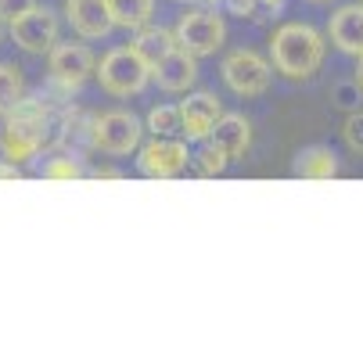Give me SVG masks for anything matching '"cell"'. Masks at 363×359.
Masks as SVG:
<instances>
[{"label": "cell", "instance_id": "23", "mask_svg": "<svg viewBox=\"0 0 363 359\" xmlns=\"http://www.w3.org/2000/svg\"><path fill=\"white\" fill-rule=\"evenodd\" d=\"M36 8V0H0V22H15V18H22L26 11H33Z\"/></svg>", "mask_w": 363, "mask_h": 359}, {"label": "cell", "instance_id": "10", "mask_svg": "<svg viewBox=\"0 0 363 359\" xmlns=\"http://www.w3.org/2000/svg\"><path fill=\"white\" fill-rule=\"evenodd\" d=\"M177 108H180V133L187 140H209L216 119L223 115V105L213 90H194Z\"/></svg>", "mask_w": 363, "mask_h": 359}, {"label": "cell", "instance_id": "18", "mask_svg": "<svg viewBox=\"0 0 363 359\" xmlns=\"http://www.w3.org/2000/svg\"><path fill=\"white\" fill-rule=\"evenodd\" d=\"M22 97H26L22 69H18V65H8V62H0V119H4Z\"/></svg>", "mask_w": 363, "mask_h": 359}, {"label": "cell", "instance_id": "7", "mask_svg": "<svg viewBox=\"0 0 363 359\" xmlns=\"http://www.w3.org/2000/svg\"><path fill=\"white\" fill-rule=\"evenodd\" d=\"M187 162H191V151L177 137H151L137 151V169L151 180H173L187 169Z\"/></svg>", "mask_w": 363, "mask_h": 359}, {"label": "cell", "instance_id": "31", "mask_svg": "<svg viewBox=\"0 0 363 359\" xmlns=\"http://www.w3.org/2000/svg\"><path fill=\"white\" fill-rule=\"evenodd\" d=\"M209 4H216V8H220V0H209Z\"/></svg>", "mask_w": 363, "mask_h": 359}, {"label": "cell", "instance_id": "11", "mask_svg": "<svg viewBox=\"0 0 363 359\" xmlns=\"http://www.w3.org/2000/svg\"><path fill=\"white\" fill-rule=\"evenodd\" d=\"M328 36L338 55L345 58H363V4H345L331 15Z\"/></svg>", "mask_w": 363, "mask_h": 359}, {"label": "cell", "instance_id": "24", "mask_svg": "<svg viewBox=\"0 0 363 359\" xmlns=\"http://www.w3.org/2000/svg\"><path fill=\"white\" fill-rule=\"evenodd\" d=\"M359 97H363V93H359V86H356L352 79L335 86V105H338V108H359Z\"/></svg>", "mask_w": 363, "mask_h": 359}, {"label": "cell", "instance_id": "26", "mask_svg": "<svg viewBox=\"0 0 363 359\" xmlns=\"http://www.w3.org/2000/svg\"><path fill=\"white\" fill-rule=\"evenodd\" d=\"M86 176H90V180H119L123 173H119V169H108V166H105V169H90Z\"/></svg>", "mask_w": 363, "mask_h": 359}, {"label": "cell", "instance_id": "30", "mask_svg": "<svg viewBox=\"0 0 363 359\" xmlns=\"http://www.w3.org/2000/svg\"><path fill=\"white\" fill-rule=\"evenodd\" d=\"M309 4H331V0H309Z\"/></svg>", "mask_w": 363, "mask_h": 359}, {"label": "cell", "instance_id": "9", "mask_svg": "<svg viewBox=\"0 0 363 359\" xmlns=\"http://www.w3.org/2000/svg\"><path fill=\"white\" fill-rule=\"evenodd\" d=\"M11 40L26 50V55H47L58 43V15L50 8H33L22 18L11 22Z\"/></svg>", "mask_w": 363, "mask_h": 359}, {"label": "cell", "instance_id": "21", "mask_svg": "<svg viewBox=\"0 0 363 359\" xmlns=\"http://www.w3.org/2000/svg\"><path fill=\"white\" fill-rule=\"evenodd\" d=\"M40 176H43V180H79L83 169H79L76 159H69V155H55V159H50V162L40 169Z\"/></svg>", "mask_w": 363, "mask_h": 359}, {"label": "cell", "instance_id": "12", "mask_svg": "<svg viewBox=\"0 0 363 359\" xmlns=\"http://www.w3.org/2000/svg\"><path fill=\"white\" fill-rule=\"evenodd\" d=\"M65 18L83 40H105L112 33L105 0H65Z\"/></svg>", "mask_w": 363, "mask_h": 359}, {"label": "cell", "instance_id": "17", "mask_svg": "<svg viewBox=\"0 0 363 359\" xmlns=\"http://www.w3.org/2000/svg\"><path fill=\"white\" fill-rule=\"evenodd\" d=\"M105 8H108L112 29H130V33H137L140 25L151 22L155 0H105Z\"/></svg>", "mask_w": 363, "mask_h": 359}, {"label": "cell", "instance_id": "2", "mask_svg": "<svg viewBox=\"0 0 363 359\" xmlns=\"http://www.w3.org/2000/svg\"><path fill=\"white\" fill-rule=\"evenodd\" d=\"M47 140H50V108L40 97H22L0 126V155L11 166H22L40 155Z\"/></svg>", "mask_w": 363, "mask_h": 359}, {"label": "cell", "instance_id": "28", "mask_svg": "<svg viewBox=\"0 0 363 359\" xmlns=\"http://www.w3.org/2000/svg\"><path fill=\"white\" fill-rule=\"evenodd\" d=\"M352 83L359 86V93H363V58H356V72H352Z\"/></svg>", "mask_w": 363, "mask_h": 359}, {"label": "cell", "instance_id": "22", "mask_svg": "<svg viewBox=\"0 0 363 359\" xmlns=\"http://www.w3.org/2000/svg\"><path fill=\"white\" fill-rule=\"evenodd\" d=\"M342 140L352 155H363V108H352L342 122Z\"/></svg>", "mask_w": 363, "mask_h": 359}, {"label": "cell", "instance_id": "32", "mask_svg": "<svg viewBox=\"0 0 363 359\" xmlns=\"http://www.w3.org/2000/svg\"><path fill=\"white\" fill-rule=\"evenodd\" d=\"M359 4H363V0H359Z\"/></svg>", "mask_w": 363, "mask_h": 359}, {"label": "cell", "instance_id": "15", "mask_svg": "<svg viewBox=\"0 0 363 359\" xmlns=\"http://www.w3.org/2000/svg\"><path fill=\"white\" fill-rule=\"evenodd\" d=\"M133 55L147 65V69H155L162 58H169L173 50H177V36H173V29H162V25H140L137 29V36H133Z\"/></svg>", "mask_w": 363, "mask_h": 359}, {"label": "cell", "instance_id": "1", "mask_svg": "<svg viewBox=\"0 0 363 359\" xmlns=\"http://www.w3.org/2000/svg\"><path fill=\"white\" fill-rule=\"evenodd\" d=\"M328 40L317 25L309 22H284L270 36V65L291 83H306L324 69Z\"/></svg>", "mask_w": 363, "mask_h": 359}, {"label": "cell", "instance_id": "8", "mask_svg": "<svg viewBox=\"0 0 363 359\" xmlns=\"http://www.w3.org/2000/svg\"><path fill=\"white\" fill-rule=\"evenodd\" d=\"M94 50L86 43H55L47 50V72L62 90H76L94 76Z\"/></svg>", "mask_w": 363, "mask_h": 359}, {"label": "cell", "instance_id": "6", "mask_svg": "<svg viewBox=\"0 0 363 359\" xmlns=\"http://www.w3.org/2000/svg\"><path fill=\"white\" fill-rule=\"evenodd\" d=\"M140 119L130 112H105L90 122V144L105 155H130L140 147Z\"/></svg>", "mask_w": 363, "mask_h": 359}, {"label": "cell", "instance_id": "5", "mask_svg": "<svg viewBox=\"0 0 363 359\" xmlns=\"http://www.w3.org/2000/svg\"><path fill=\"white\" fill-rule=\"evenodd\" d=\"M220 72H223V83L245 101L263 97L274 86V65L259 55V50H248V47L230 50V55L223 58V65H220Z\"/></svg>", "mask_w": 363, "mask_h": 359}, {"label": "cell", "instance_id": "20", "mask_svg": "<svg viewBox=\"0 0 363 359\" xmlns=\"http://www.w3.org/2000/svg\"><path fill=\"white\" fill-rule=\"evenodd\" d=\"M191 162H194V169H198V176H223V169H227V155H223V151L209 140V144H205L201 151H198V155H191Z\"/></svg>", "mask_w": 363, "mask_h": 359}, {"label": "cell", "instance_id": "25", "mask_svg": "<svg viewBox=\"0 0 363 359\" xmlns=\"http://www.w3.org/2000/svg\"><path fill=\"white\" fill-rule=\"evenodd\" d=\"M220 8H227L238 18H252V11L259 8V0H220Z\"/></svg>", "mask_w": 363, "mask_h": 359}, {"label": "cell", "instance_id": "13", "mask_svg": "<svg viewBox=\"0 0 363 359\" xmlns=\"http://www.w3.org/2000/svg\"><path fill=\"white\" fill-rule=\"evenodd\" d=\"M151 79L159 83L166 93H184V90H191L194 79H198V58L187 55L184 47H177L169 58H162L159 65L151 69Z\"/></svg>", "mask_w": 363, "mask_h": 359}, {"label": "cell", "instance_id": "29", "mask_svg": "<svg viewBox=\"0 0 363 359\" xmlns=\"http://www.w3.org/2000/svg\"><path fill=\"white\" fill-rule=\"evenodd\" d=\"M259 4H263L267 11H281V8H284V0H259Z\"/></svg>", "mask_w": 363, "mask_h": 359}, {"label": "cell", "instance_id": "27", "mask_svg": "<svg viewBox=\"0 0 363 359\" xmlns=\"http://www.w3.org/2000/svg\"><path fill=\"white\" fill-rule=\"evenodd\" d=\"M22 173H18V166H11V162H0V180H18Z\"/></svg>", "mask_w": 363, "mask_h": 359}, {"label": "cell", "instance_id": "16", "mask_svg": "<svg viewBox=\"0 0 363 359\" xmlns=\"http://www.w3.org/2000/svg\"><path fill=\"white\" fill-rule=\"evenodd\" d=\"M338 173H342L338 155H335L331 147H324V144L302 147L298 155H295V162H291V176H298V180H331Z\"/></svg>", "mask_w": 363, "mask_h": 359}, {"label": "cell", "instance_id": "4", "mask_svg": "<svg viewBox=\"0 0 363 359\" xmlns=\"http://www.w3.org/2000/svg\"><path fill=\"white\" fill-rule=\"evenodd\" d=\"M173 36H177V47H184L187 55L209 58V55H216V50L223 47V40H227V22L213 8H187L177 18Z\"/></svg>", "mask_w": 363, "mask_h": 359}, {"label": "cell", "instance_id": "19", "mask_svg": "<svg viewBox=\"0 0 363 359\" xmlns=\"http://www.w3.org/2000/svg\"><path fill=\"white\" fill-rule=\"evenodd\" d=\"M147 130L155 137H177L180 133V108L177 105H159L147 112Z\"/></svg>", "mask_w": 363, "mask_h": 359}, {"label": "cell", "instance_id": "3", "mask_svg": "<svg viewBox=\"0 0 363 359\" xmlns=\"http://www.w3.org/2000/svg\"><path fill=\"white\" fill-rule=\"evenodd\" d=\"M94 76H97L101 90L112 93V97H137L147 86L151 69L133 55V47H112L108 55L94 65Z\"/></svg>", "mask_w": 363, "mask_h": 359}, {"label": "cell", "instance_id": "14", "mask_svg": "<svg viewBox=\"0 0 363 359\" xmlns=\"http://www.w3.org/2000/svg\"><path fill=\"white\" fill-rule=\"evenodd\" d=\"M209 140L223 151L227 159H245L248 155V144H252V126H248L245 115H234L230 112V115H220L216 119Z\"/></svg>", "mask_w": 363, "mask_h": 359}]
</instances>
